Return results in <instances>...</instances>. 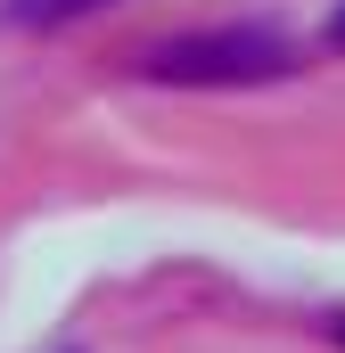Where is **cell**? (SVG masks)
Returning a JSON list of instances; mask_svg holds the SVG:
<instances>
[{
	"mask_svg": "<svg viewBox=\"0 0 345 353\" xmlns=\"http://www.w3.org/2000/svg\"><path fill=\"white\" fill-rule=\"evenodd\" d=\"M148 83H181V90H222V83H279L296 74V41L263 33V25H222V33H189V41H157L140 58Z\"/></svg>",
	"mask_w": 345,
	"mask_h": 353,
	"instance_id": "obj_1",
	"label": "cell"
},
{
	"mask_svg": "<svg viewBox=\"0 0 345 353\" xmlns=\"http://www.w3.org/2000/svg\"><path fill=\"white\" fill-rule=\"evenodd\" d=\"M90 8H107V0H0V17H8V25H25V33L66 25V17H90Z\"/></svg>",
	"mask_w": 345,
	"mask_h": 353,
	"instance_id": "obj_2",
	"label": "cell"
},
{
	"mask_svg": "<svg viewBox=\"0 0 345 353\" xmlns=\"http://www.w3.org/2000/svg\"><path fill=\"white\" fill-rule=\"evenodd\" d=\"M329 50H345V8H337V17H329Z\"/></svg>",
	"mask_w": 345,
	"mask_h": 353,
	"instance_id": "obj_3",
	"label": "cell"
},
{
	"mask_svg": "<svg viewBox=\"0 0 345 353\" xmlns=\"http://www.w3.org/2000/svg\"><path fill=\"white\" fill-rule=\"evenodd\" d=\"M337 345H345V321H337Z\"/></svg>",
	"mask_w": 345,
	"mask_h": 353,
	"instance_id": "obj_4",
	"label": "cell"
}]
</instances>
